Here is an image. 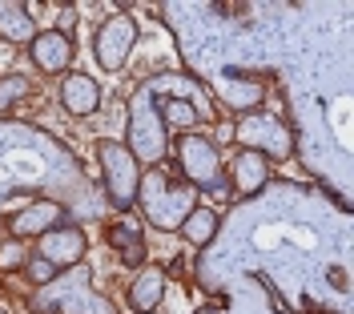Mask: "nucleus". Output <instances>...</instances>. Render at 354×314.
I'll return each mask as SVG.
<instances>
[{"instance_id": "nucleus-1", "label": "nucleus", "mask_w": 354, "mask_h": 314, "mask_svg": "<svg viewBox=\"0 0 354 314\" xmlns=\"http://www.w3.org/2000/svg\"><path fill=\"white\" fill-rule=\"evenodd\" d=\"M137 202H141L145 222L157 225V230H165V234H174V230H181L185 214L198 205V190L174 181L169 174H161V169H153V174H141Z\"/></svg>"}, {"instance_id": "nucleus-2", "label": "nucleus", "mask_w": 354, "mask_h": 314, "mask_svg": "<svg viewBox=\"0 0 354 314\" xmlns=\"http://www.w3.org/2000/svg\"><path fill=\"white\" fill-rule=\"evenodd\" d=\"M125 133H129V149L137 157V165H157L161 157H165V145H169V129H165V121H161V109H157V93L149 85H141V89L133 93L129 101V125H125Z\"/></svg>"}, {"instance_id": "nucleus-3", "label": "nucleus", "mask_w": 354, "mask_h": 314, "mask_svg": "<svg viewBox=\"0 0 354 314\" xmlns=\"http://www.w3.org/2000/svg\"><path fill=\"white\" fill-rule=\"evenodd\" d=\"M97 165H101V181L105 194L117 210H129L137 202V185H141V165L137 157L121 145V141H97Z\"/></svg>"}, {"instance_id": "nucleus-4", "label": "nucleus", "mask_w": 354, "mask_h": 314, "mask_svg": "<svg viewBox=\"0 0 354 314\" xmlns=\"http://www.w3.org/2000/svg\"><path fill=\"white\" fill-rule=\"evenodd\" d=\"M230 133H234V141H238L242 149H250V154L278 157V161L294 154V133H290V125L282 117H270V113H258V109L245 113Z\"/></svg>"}, {"instance_id": "nucleus-5", "label": "nucleus", "mask_w": 354, "mask_h": 314, "mask_svg": "<svg viewBox=\"0 0 354 314\" xmlns=\"http://www.w3.org/2000/svg\"><path fill=\"white\" fill-rule=\"evenodd\" d=\"M177 165L185 174V185L209 190V194H225V185H221V178H225L221 174V154L209 137H198V133L181 137L177 141Z\"/></svg>"}, {"instance_id": "nucleus-6", "label": "nucleus", "mask_w": 354, "mask_h": 314, "mask_svg": "<svg viewBox=\"0 0 354 314\" xmlns=\"http://www.w3.org/2000/svg\"><path fill=\"white\" fill-rule=\"evenodd\" d=\"M133 45H137V21L129 12H113L109 21H101L97 37H93V57L101 73H121L125 61L133 57Z\"/></svg>"}, {"instance_id": "nucleus-7", "label": "nucleus", "mask_w": 354, "mask_h": 314, "mask_svg": "<svg viewBox=\"0 0 354 314\" xmlns=\"http://www.w3.org/2000/svg\"><path fill=\"white\" fill-rule=\"evenodd\" d=\"M57 225H65V205L41 198V202L24 205V210H17V214L8 218V234H12V242H17V238H41V234L57 230Z\"/></svg>"}, {"instance_id": "nucleus-8", "label": "nucleus", "mask_w": 354, "mask_h": 314, "mask_svg": "<svg viewBox=\"0 0 354 314\" xmlns=\"http://www.w3.org/2000/svg\"><path fill=\"white\" fill-rule=\"evenodd\" d=\"M85 234L77 230V225H57V230H48V234H41V246H37V258H44V262H53V266H77L81 258H85Z\"/></svg>"}, {"instance_id": "nucleus-9", "label": "nucleus", "mask_w": 354, "mask_h": 314, "mask_svg": "<svg viewBox=\"0 0 354 314\" xmlns=\"http://www.w3.org/2000/svg\"><path fill=\"white\" fill-rule=\"evenodd\" d=\"M28 57H32V65L41 68V73H65L73 65V37L57 33V28L37 33L28 41Z\"/></svg>"}, {"instance_id": "nucleus-10", "label": "nucleus", "mask_w": 354, "mask_h": 314, "mask_svg": "<svg viewBox=\"0 0 354 314\" xmlns=\"http://www.w3.org/2000/svg\"><path fill=\"white\" fill-rule=\"evenodd\" d=\"M165 286H169V274L165 266H141L137 270V278L129 282V311L133 314H153L161 306V298H165Z\"/></svg>"}, {"instance_id": "nucleus-11", "label": "nucleus", "mask_w": 354, "mask_h": 314, "mask_svg": "<svg viewBox=\"0 0 354 314\" xmlns=\"http://www.w3.org/2000/svg\"><path fill=\"white\" fill-rule=\"evenodd\" d=\"M61 105L73 117H88V113L101 109V85L88 77V73H68L61 81Z\"/></svg>"}, {"instance_id": "nucleus-12", "label": "nucleus", "mask_w": 354, "mask_h": 314, "mask_svg": "<svg viewBox=\"0 0 354 314\" xmlns=\"http://www.w3.org/2000/svg\"><path fill=\"white\" fill-rule=\"evenodd\" d=\"M37 8L32 4H17V0H4L0 4V37L12 41V45H28L41 28H37Z\"/></svg>"}, {"instance_id": "nucleus-13", "label": "nucleus", "mask_w": 354, "mask_h": 314, "mask_svg": "<svg viewBox=\"0 0 354 314\" xmlns=\"http://www.w3.org/2000/svg\"><path fill=\"white\" fill-rule=\"evenodd\" d=\"M266 181H270V165H266L262 154H250V149H242V154L234 157V194H238V198L258 194Z\"/></svg>"}, {"instance_id": "nucleus-14", "label": "nucleus", "mask_w": 354, "mask_h": 314, "mask_svg": "<svg viewBox=\"0 0 354 314\" xmlns=\"http://www.w3.org/2000/svg\"><path fill=\"white\" fill-rule=\"evenodd\" d=\"M109 242L121 250V262H125V266H141V262H145V238H141V230H137L133 218L109 225Z\"/></svg>"}, {"instance_id": "nucleus-15", "label": "nucleus", "mask_w": 354, "mask_h": 314, "mask_svg": "<svg viewBox=\"0 0 354 314\" xmlns=\"http://www.w3.org/2000/svg\"><path fill=\"white\" fill-rule=\"evenodd\" d=\"M214 234H218V210L194 205V210L185 214V222H181V238H185L189 246H209Z\"/></svg>"}, {"instance_id": "nucleus-16", "label": "nucleus", "mask_w": 354, "mask_h": 314, "mask_svg": "<svg viewBox=\"0 0 354 314\" xmlns=\"http://www.w3.org/2000/svg\"><path fill=\"white\" fill-rule=\"evenodd\" d=\"M157 109H161L165 129H169V125H174V129H194L201 121V109L194 101H185V97H165V101H157Z\"/></svg>"}, {"instance_id": "nucleus-17", "label": "nucleus", "mask_w": 354, "mask_h": 314, "mask_svg": "<svg viewBox=\"0 0 354 314\" xmlns=\"http://www.w3.org/2000/svg\"><path fill=\"white\" fill-rule=\"evenodd\" d=\"M262 93H266V85H258V81H230V85H221V101L238 113H254V105L262 101Z\"/></svg>"}, {"instance_id": "nucleus-18", "label": "nucleus", "mask_w": 354, "mask_h": 314, "mask_svg": "<svg viewBox=\"0 0 354 314\" xmlns=\"http://www.w3.org/2000/svg\"><path fill=\"white\" fill-rule=\"evenodd\" d=\"M28 93H32V85H28L24 77H17V73H12V77H0V113L12 109V105H21Z\"/></svg>"}, {"instance_id": "nucleus-19", "label": "nucleus", "mask_w": 354, "mask_h": 314, "mask_svg": "<svg viewBox=\"0 0 354 314\" xmlns=\"http://www.w3.org/2000/svg\"><path fill=\"white\" fill-rule=\"evenodd\" d=\"M24 278L37 282V286H53V282H57V266L44 262V258H28V262H24Z\"/></svg>"}, {"instance_id": "nucleus-20", "label": "nucleus", "mask_w": 354, "mask_h": 314, "mask_svg": "<svg viewBox=\"0 0 354 314\" xmlns=\"http://www.w3.org/2000/svg\"><path fill=\"white\" fill-rule=\"evenodd\" d=\"M24 262H28V254H24L21 242H8V246L0 250V266L4 270H17V266H24Z\"/></svg>"}]
</instances>
